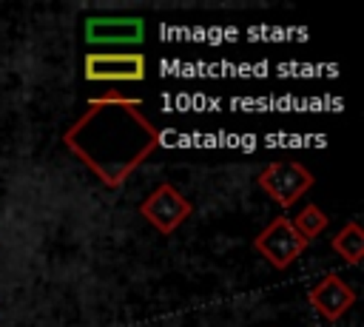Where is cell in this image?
<instances>
[{
	"mask_svg": "<svg viewBox=\"0 0 364 327\" xmlns=\"http://www.w3.org/2000/svg\"><path fill=\"white\" fill-rule=\"evenodd\" d=\"M85 77L100 82H134L145 77L142 54H88Z\"/></svg>",
	"mask_w": 364,
	"mask_h": 327,
	"instance_id": "5",
	"label": "cell"
},
{
	"mask_svg": "<svg viewBox=\"0 0 364 327\" xmlns=\"http://www.w3.org/2000/svg\"><path fill=\"white\" fill-rule=\"evenodd\" d=\"M259 185L279 205H293L313 185V173L299 162H273L259 173Z\"/></svg>",
	"mask_w": 364,
	"mask_h": 327,
	"instance_id": "3",
	"label": "cell"
},
{
	"mask_svg": "<svg viewBox=\"0 0 364 327\" xmlns=\"http://www.w3.org/2000/svg\"><path fill=\"white\" fill-rule=\"evenodd\" d=\"M253 245H256V250L273 264V267H287L304 247H307V242L299 236V230L293 227V222L287 219V216H276L256 239H253Z\"/></svg>",
	"mask_w": 364,
	"mask_h": 327,
	"instance_id": "2",
	"label": "cell"
},
{
	"mask_svg": "<svg viewBox=\"0 0 364 327\" xmlns=\"http://www.w3.org/2000/svg\"><path fill=\"white\" fill-rule=\"evenodd\" d=\"M307 299H310L313 310L321 313L327 321H338V318L353 307L355 293H353L336 273H330V276H324V279L310 290Z\"/></svg>",
	"mask_w": 364,
	"mask_h": 327,
	"instance_id": "6",
	"label": "cell"
},
{
	"mask_svg": "<svg viewBox=\"0 0 364 327\" xmlns=\"http://www.w3.org/2000/svg\"><path fill=\"white\" fill-rule=\"evenodd\" d=\"M142 31L139 17H91L85 23L88 43H139Z\"/></svg>",
	"mask_w": 364,
	"mask_h": 327,
	"instance_id": "7",
	"label": "cell"
},
{
	"mask_svg": "<svg viewBox=\"0 0 364 327\" xmlns=\"http://www.w3.org/2000/svg\"><path fill=\"white\" fill-rule=\"evenodd\" d=\"M159 142V131L145 119L142 105L125 97H102L88 105L68 131L65 145L82 156V162L100 173L108 188L136 168Z\"/></svg>",
	"mask_w": 364,
	"mask_h": 327,
	"instance_id": "1",
	"label": "cell"
},
{
	"mask_svg": "<svg viewBox=\"0 0 364 327\" xmlns=\"http://www.w3.org/2000/svg\"><path fill=\"white\" fill-rule=\"evenodd\" d=\"M139 210H142V216H145L156 230L173 233V230L191 216L193 205H191L185 196H179V193L173 191V185L162 182V185L139 205Z\"/></svg>",
	"mask_w": 364,
	"mask_h": 327,
	"instance_id": "4",
	"label": "cell"
},
{
	"mask_svg": "<svg viewBox=\"0 0 364 327\" xmlns=\"http://www.w3.org/2000/svg\"><path fill=\"white\" fill-rule=\"evenodd\" d=\"M293 222V227L299 230V236L304 239V242H310V239H316L324 227H327V213L324 210H318V205H307V208H301V213L296 216V219H290Z\"/></svg>",
	"mask_w": 364,
	"mask_h": 327,
	"instance_id": "9",
	"label": "cell"
},
{
	"mask_svg": "<svg viewBox=\"0 0 364 327\" xmlns=\"http://www.w3.org/2000/svg\"><path fill=\"white\" fill-rule=\"evenodd\" d=\"M333 250L341 259H347L350 264H358L361 256H364V233H361V227L355 222H347L341 227V233L333 236Z\"/></svg>",
	"mask_w": 364,
	"mask_h": 327,
	"instance_id": "8",
	"label": "cell"
}]
</instances>
